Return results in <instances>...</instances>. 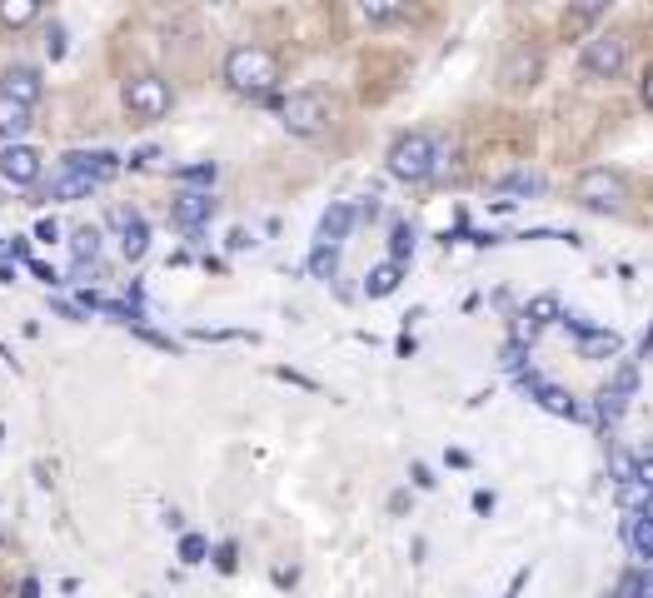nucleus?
I'll return each instance as SVG.
<instances>
[{
	"label": "nucleus",
	"mask_w": 653,
	"mask_h": 598,
	"mask_svg": "<svg viewBox=\"0 0 653 598\" xmlns=\"http://www.w3.org/2000/svg\"><path fill=\"white\" fill-rule=\"evenodd\" d=\"M633 518H649V524H653V494L643 498V508H639V514H633Z\"/></svg>",
	"instance_id": "obj_40"
},
{
	"label": "nucleus",
	"mask_w": 653,
	"mask_h": 598,
	"mask_svg": "<svg viewBox=\"0 0 653 598\" xmlns=\"http://www.w3.org/2000/svg\"><path fill=\"white\" fill-rule=\"evenodd\" d=\"M410 255H414V225H410V219H400V225L390 229V259H394V265H404Z\"/></svg>",
	"instance_id": "obj_26"
},
{
	"label": "nucleus",
	"mask_w": 653,
	"mask_h": 598,
	"mask_svg": "<svg viewBox=\"0 0 653 598\" xmlns=\"http://www.w3.org/2000/svg\"><path fill=\"white\" fill-rule=\"evenodd\" d=\"M210 215H215L210 189H180V195L170 199V219H175L180 229H200V225H210Z\"/></svg>",
	"instance_id": "obj_11"
},
{
	"label": "nucleus",
	"mask_w": 653,
	"mask_h": 598,
	"mask_svg": "<svg viewBox=\"0 0 653 598\" xmlns=\"http://www.w3.org/2000/svg\"><path fill=\"white\" fill-rule=\"evenodd\" d=\"M410 474H414V484H419V488H434V478H429V468H424V464H414Z\"/></svg>",
	"instance_id": "obj_36"
},
{
	"label": "nucleus",
	"mask_w": 653,
	"mask_h": 598,
	"mask_svg": "<svg viewBox=\"0 0 653 598\" xmlns=\"http://www.w3.org/2000/svg\"><path fill=\"white\" fill-rule=\"evenodd\" d=\"M609 464H613V478H619V484H633V468H639V464H633V458L623 454V448H613Z\"/></svg>",
	"instance_id": "obj_31"
},
{
	"label": "nucleus",
	"mask_w": 653,
	"mask_h": 598,
	"mask_svg": "<svg viewBox=\"0 0 653 598\" xmlns=\"http://www.w3.org/2000/svg\"><path fill=\"white\" fill-rule=\"evenodd\" d=\"M61 165H71V169H85V175H95L105 185V179L121 169V155H111V150H71V155L61 159Z\"/></svg>",
	"instance_id": "obj_15"
},
{
	"label": "nucleus",
	"mask_w": 653,
	"mask_h": 598,
	"mask_svg": "<svg viewBox=\"0 0 653 598\" xmlns=\"http://www.w3.org/2000/svg\"><path fill=\"white\" fill-rule=\"evenodd\" d=\"M519 379H524V389H529V394L539 399L543 409H549V414H559V419H579V404H573V399L563 394L559 384H543L539 374H519Z\"/></svg>",
	"instance_id": "obj_14"
},
{
	"label": "nucleus",
	"mask_w": 653,
	"mask_h": 598,
	"mask_svg": "<svg viewBox=\"0 0 653 598\" xmlns=\"http://www.w3.org/2000/svg\"><path fill=\"white\" fill-rule=\"evenodd\" d=\"M71 255H75V269H81V275H85V269H95V259H101V229H95V225L75 229V235H71Z\"/></svg>",
	"instance_id": "obj_19"
},
{
	"label": "nucleus",
	"mask_w": 653,
	"mask_h": 598,
	"mask_svg": "<svg viewBox=\"0 0 653 598\" xmlns=\"http://www.w3.org/2000/svg\"><path fill=\"white\" fill-rule=\"evenodd\" d=\"M603 16V6H573L569 10V25H589V20H599Z\"/></svg>",
	"instance_id": "obj_32"
},
{
	"label": "nucleus",
	"mask_w": 653,
	"mask_h": 598,
	"mask_svg": "<svg viewBox=\"0 0 653 598\" xmlns=\"http://www.w3.org/2000/svg\"><path fill=\"white\" fill-rule=\"evenodd\" d=\"M280 125L290 130V135H320L324 125H330V105H324L320 90H294L290 100H280Z\"/></svg>",
	"instance_id": "obj_6"
},
{
	"label": "nucleus",
	"mask_w": 653,
	"mask_h": 598,
	"mask_svg": "<svg viewBox=\"0 0 653 598\" xmlns=\"http://www.w3.org/2000/svg\"><path fill=\"white\" fill-rule=\"evenodd\" d=\"M25 130H31V110L0 95V140H6V145H21Z\"/></svg>",
	"instance_id": "obj_18"
},
{
	"label": "nucleus",
	"mask_w": 653,
	"mask_h": 598,
	"mask_svg": "<svg viewBox=\"0 0 653 598\" xmlns=\"http://www.w3.org/2000/svg\"><path fill=\"white\" fill-rule=\"evenodd\" d=\"M633 484H639L643 494H653V458H643V464L633 468Z\"/></svg>",
	"instance_id": "obj_33"
},
{
	"label": "nucleus",
	"mask_w": 653,
	"mask_h": 598,
	"mask_svg": "<svg viewBox=\"0 0 653 598\" xmlns=\"http://www.w3.org/2000/svg\"><path fill=\"white\" fill-rule=\"evenodd\" d=\"M95 189H101V179H95V175L61 165L51 175V185H45V199H85V195H95Z\"/></svg>",
	"instance_id": "obj_12"
},
{
	"label": "nucleus",
	"mask_w": 653,
	"mask_h": 598,
	"mask_svg": "<svg viewBox=\"0 0 653 598\" xmlns=\"http://www.w3.org/2000/svg\"><path fill=\"white\" fill-rule=\"evenodd\" d=\"M539 70H543V60L533 55L529 45H519V50H509V60H504V85H509V90H529L533 80H539Z\"/></svg>",
	"instance_id": "obj_13"
},
{
	"label": "nucleus",
	"mask_w": 653,
	"mask_h": 598,
	"mask_svg": "<svg viewBox=\"0 0 653 598\" xmlns=\"http://www.w3.org/2000/svg\"><path fill=\"white\" fill-rule=\"evenodd\" d=\"M250 245H255V239L245 235V229H230V249H250Z\"/></svg>",
	"instance_id": "obj_37"
},
{
	"label": "nucleus",
	"mask_w": 653,
	"mask_h": 598,
	"mask_svg": "<svg viewBox=\"0 0 653 598\" xmlns=\"http://www.w3.org/2000/svg\"><path fill=\"white\" fill-rule=\"evenodd\" d=\"M31 20H41V6H35V0H0V25L6 30H21V25H31Z\"/></svg>",
	"instance_id": "obj_22"
},
{
	"label": "nucleus",
	"mask_w": 653,
	"mask_h": 598,
	"mask_svg": "<svg viewBox=\"0 0 653 598\" xmlns=\"http://www.w3.org/2000/svg\"><path fill=\"white\" fill-rule=\"evenodd\" d=\"M215 564L230 574V568H235V544H220V548H215Z\"/></svg>",
	"instance_id": "obj_34"
},
{
	"label": "nucleus",
	"mask_w": 653,
	"mask_h": 598,
	"mask_svg": "<svg viewBox=\"0 0 653 598\" xmlns=\"http://www.w3.org/2000/svg\"><path fill=\"white\" fill-rule=\"evenodd\" d=\"M623 534H629V548H633V554H639L643 564L653 568V524H649V518H629V528H623Z\"/></svg>",
	"instance_id": "obj_24"
},
{
	"label": "nucleus",
	"mask_w": 653,
	"mask_h": 598,
	"mask_svg": "<svg viewBox=\"0 0 653 598\" xmlns=\"http://www.w3.org/2000/svg\"><path fill=\"white\" fill-rule=\"evenodd\" d=\"M310 275H314V279H334V275H340V245H314Z\"/></svg>",
	"instance_id": "obj_25"
},
{
	"label": "nucleus",
	"mask_w": 653,
	"mask_h": 598,
	"mask_svg": "<svg viewBox=\"0 0 653 598\" xmlns=\"http://www.w3.org/2000/svg\"><path fill=\"white\" fill-rule=\"evenodd\" d=\"M400 285H404V265H394V259H384V265H374L370 275H364V295H370V299L394 295Z\"/></svg>",
	"instance_id": "obj_17"
},
{
	"label": "nucleus",
	"mask_w": 653,
	"mask_h": 598,
	"mask_svg": "<svg viewBox=\"0 0 653 598\" xmlns=\"http://www.w3.org/2000/svg\"><path fill=\"white\" fill-rule=\"evenodd\" d=\"M65 50H71V35H65L61 20H51V30H45V55H51V60H65Z\"/></svg>",
	"instance_id": "obj_28"
},
{
	"label": "nucleus",
	"mask_w": 653,
	"mask_h": 598,
	"mask_svg": "<svg viewBox=\"0 0 653 598\" xmlns=\"http://www.w3.org/2000/svg\"><path fill=\"white\" fill-rule=\"evenodd\" d=\"M35 239H45V245H51V239H61V229H55V219H41V225H35Z\"/></svg>",
	"instance_id": "obj_35"
},
{
	"label": "nucleus",
	"mask_w": 653,
	"mask_h": 598,
	"mask_svg": "<svg viewBox=\"0 0 653 598\" xmlns=\"http://www.w3.org/2000/svg\"><path fill=\"white\" fill-rule=\"evenodd\" d=\"M364 25H394V20H410V6H390V0H364L360 6Z\"/></svg>",
	"instance_id": "obj_23"
},
{
	"label": "nucleus",
	"mask_w": 653,
	"mask_h": 598,
	"mask_svg": "<svg viewBox=\"0 0 653 598\" xmlns=\"http://www.w3.org/2000/svg\"><path fill=\"white\" fill-rule=\"evenodd\" d=\"M215 175H220V169H215L210 159H205V165H185L180 169V179H190V185H215Z\"/></svg>",
	"instance_id": "obj_30"
},
{
	"label": "nucleus",
	"mask_w": 653,
	"mask_h": 598,
	"mask_svg": "<svg viewBox=\"0 0 653 598\" xmlns=\"http://www.w3.org/2000/svg\"><path fill=\"white\" fill-rule=\"evenodd\" d=\"M439 140L429 135V130H410V135H400L390 145V175L404 179V185H424V179L439 175Z\"/></svg>",
	"instance_id": "obj_2"
},
{
	"label": "nucleus",
	"mask_w": 653,
	"mask_h": 598,
	"mask_svg": "<svg viewBox=\"0 0 653 598\" xmlns=\"http://www.w3.org/2000/svg\"><path fill=\"white\" fill-rule=\"evenodd\" d=\"M494 189H514V195H543V179L529 175V169H519V175H504Z\"/></svg>",
	"instance_id": "obj_27"
},
{
	"label": "nucleus",
	"mask_w": 653,
	"mask_h": 598,
	"mask_svg": "<svg viewBox=\"0 0 653 598\" xmlns=\"http://www.w3.org/2000/svg\"><path fill=\"white\" fill-rule=\"evenodd\" d=\"M111 225L121 229V255L131 259V265L135 259H145V249H151V225H145L141 209H125V205L111 209Z\"/></svg>",
	"instance_id": "obj_10"
},
{
	"label": "nucleus",
	"mask_w": 653,
	"mask_h": 598,
	"mask_svg": "<svg viewBox=\"0 0 653 598\" xmlns=\"http://www.w3.org/2000/svg\"><path fill=\"white\" fill-rule=\"evenodd\" d=\"M225 85L235 90V95H270L274 85H280V60H274V50L265 45H235L230 55H225Z\"/></svg>",
	"instance_id": "obj_1"
},
{
	"label": "nucleus",
	"mask_w": 653,
	"mask_h": 598,
	"mask_svg": "<svg viewBox=\"0 0 653 598\" xmlns=\"http://www.w3.org/2000/svg\"><path fill=\"white\" fill-rule=\"evenodd\" d=\"M0 95L15 100V105H25V110H35L41 105V95H45L41 70L35 65H6L0 70Z\"/></svg>",
	"instance_id": "obj_7"
},
{
	"label": "nucleus",
	"mask_w": 653,
	"mask_h": 598,
	"mask_svg": "<svg viewBox=\"0 0 653 598\" xmlns=\"http://www.w3.org/2000/svg\"><path fill=\"white\" fill-rule=\"evenodd\" d=\"M579 354H583V359H609V354H619V334H613V329H583V334H579Z\"/></svg>",
	"instance_id": "obj_21"
},
{
	"label": "nucleus",
	"mask_w": 653,
	"mask_h": 598,
	"mask_svg": "<svg viewBox=\"0 0 653 598\" xmlns=\"http://www.w3.org/2000/svg\"><path fill=\"white\" fill-rule=\"evenodd\" d=\"M633 389H639V369L623 364L619 374H613V384L599 389V419L603 424H619L623 409H629V399H633Z\"/></svg>",
	"instance_id": "obj_9"
},
{
	"label": "nucleus",
	"mask_w": 653,
	"mask_h": 598,
	"mask_svg": "<svg viewBox=\"0 0 653 598\" xmlns=\"http://www.w3.org/2000/svg\"><path fill=\"white\" fill-rule=\"evenodd\" d=\"M45 175V155L35 145H6L0 150V179L11 185H35Z\"/></svg>",
	"instance_id": "obj_8"
},
{
	"label": "nucleus",
	"mask_w": 653,
	"mask_h": 598,
	"mask_svg": "<svg viewBox=\"0 0 653 598\" xmlns=\"http://www.w3.org/2000/svg\"><path fill=\"white\" fill-rule=\"evenodd\" d=\"M643 105L653 110V65H649V75H643Z\"/></svg>",
	"instance_id": "obj_38"
},
{
	"label": "nucleus",
	"mask_w": 653,
	"mask_h": 598,
	"mask_svg": "<svg viewBox=\"0 0 653 598\" xmlns=\"http://www.w3.org/2000/svg\"><path fill=\"white\" fill-rule=\"evenodd\" d=\"M21 598H41V584H35V578H25V584H21Z\"/></svg>",
	"instance_id": "obj_39"
},
{
	"label": "nucleus",
	"mask_w": 653,
	"mask_h": 598,
	"mask_svg": "<svg viewBox=\"0 0 653 598\" xmlns=\"http://www.w3.org/2000/svg\"><path fill=\"white\" fill-rule=\"evenodd\" d=\"M573 199H579L583 209H593V215H619V209L629 205V179L609 165H593L573 179Z\"/></svg>",
	"instance_id": "obj_3"
},
{
	"label": "nucleus",
	"mask_w": 653,
	"mask_h": 598,
	"mask_svg": "<svg viewBox=\"0 0 653 598\" xmlns=\"http://www.w3.org/2000/svg\"><path fill=\"white\" fill-rule=\"evenodd\" d=\"M524 319H529V334H539V329H549L553 319H563V305L559 295H533L529 309H524Z\"/></svg>",
	"instance_id": "obj_20"
},
{
	"label": "nucleus",
	"mask_w": 653,
	"mask_h": 598,
	"mask_svg": "<svg viewBox=\"0 0 653 598\" xmlns=\"http://www.w3.org/2000/svg\"><path fill=\"white\" fill-rule=\"evenodd\" d=\"M205 554H210V544H205L200 534H185L180 538V558H185V564H205Z\"/></svg>",
	"instance_id": "obj_29"
},
{
	"label": "nucleus",
	"mask_w": 653,
	"mask_h": 598,
	"mask_svg": "<svg viewBox=\"0 0 653 598\" xmlns=\"http://www.w3.org/2000/svg\"><path fill=\"white\" fill-rule=\"evenodd\" d=\"M170 105H175L170 80H160V75H131L125 80V110H131L135 120H165Z\"/></svg>",
	"instance_id": "obj_5"
},
{
	"label": "nucleus",
	"mask_w": 653,
	"mask_h": 598,
	"mask_svg": "<svg viewBox=\"0 0 653 598\" xmlns=\"http://www.w3.org/2000/svg\"><path fill=\"white\" fill-rule=\"evenodd\" d=\"M354 219H360V209L344 205V199H334V205L324 209V219H320V245H344V235L354 229Z\"/></svg>",
	"instance_id": "obj_16"
},
{
	"label": "nucleus",
	"mask_w": 653,
	"mask_h": 598,
	"mask_svg": "<svg viewBox=\"0 0 653 598\" xmlns=\"http://www.w3.org/2000/svg\"><path fill=\"white\" fill-rule=\"evenodd\" d=\"M579 65H583V75H593V80H613L629 65V40H623L619 30H599V35L583 40Z\"/></svg>",
	"instance_id": "obj_4"
}]
</instances>
